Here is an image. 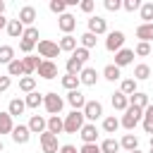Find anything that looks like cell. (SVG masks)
<instances>
[{
  "mask_svg": "<svg viewBox=\"0 0 153 153\" xmlns=\"http://www.w3.org/2000/svg\"><path fill=\"white\" fill-rule=\"evenodd\" d=\"M86 124L81 110H69L65 117H62V127H65V134H79L81 127Z\"/></svg>",
  "mask_w": 153,
  "mask_h": 153,
  "instance_id": "6da1fadb",
  "label": "cell"
},
{
  "mask_svg": "<svg viewBox=\"0 0 153 153\" xmlns=\"http://www.w3.org/2000/svg\"><path fill=\"white\" fill-rule=\"evenodd\" d=\"M141 117H143V110L129 105V108L122 112V117H120V127H124L127 131H134V129L141 124Z\"/></svg>",
  "mask_w": 153,
  "mask_h": 153,
  "instance_id": "7a4b0ae2",
  "label": "cell"
},
{
  "mask_svg": "<svg viewBox=\"0 0 153 153\" xmlns=\"http://www.w3.org/2000/svg\"><path fill=\"white\" fill-rule=\"evenodd\" d=\"M43 108H45L48 117H50V115H60L62 108H65V98L57 96L55 91H48V93H43Z\"/></svg>",
  "mask_w": 153,
  "mask_h": 153,
  "instance_id": "3957f363",
  "label": "cell"
},
{
  "mask_svg": "<svg viewBox=\"0 0 153 153\" xmlns=\"http://www.w3.org/2000/svg\"><path fill=\"white\" fill-rule=\"evenodd\" d=\"M36 48H38V57H41V60H53V62H55V57L60 55L57 41H50V38H41Z\"/></svg>",
  "mask_w": 153,
  "mask_h": 153,
  "instance_id": "277c9868",
  "label": "cell"
},
{
  "mask_svg": "<svg viewBox=\"0 0 153 153\" xmlns=\"http://www.w3.org/2000/svg\"><path fill=\"white\" fill-rule=\"evenodd\" d=\"M124 31H120V29H115V31H108L105 33V50L108 53H117V50H122L124 48Z\"/></svg>",
  "mask_w": 153,
  "mask_h": 153,
  "instance_id": "5b68a950",
  "label": "cell"
},
{
  "mask_svg": "<svg viewBox=\"0 0 153 153\" xmlns=\"http://www.w3.org/2000/svg\"><path fill=\"white\" fill-rule=\"evenodd\" d=\"M81 115H84L86 122L96 124V120L103 117V103H100V100H86V105L81 108Z\"/></svg>",
  "mask_w": 153,
  "mask_h": 153,
  "instance_id": "8992f818",
  "label": "cell"
},
{
  "mask_svg": "<svg viewBox=\"0 0 153 153\" xmlns=\"http://www.w3.org/2000/svg\"><path fill=\"white\" fill-rule=\"evenodd\" d=\"M86 24H88V33H93V36H103V33H108V22L100 17V14H91L88 19H86Z\"/></svg>",
  "mask_w": 153,
  "mask_h": 153,
  "instance_id": "52a82bcc",
  "label": "cell"
},
{
  "mask_svg": "<svg viewBox=\"0 0 153 153\" xmlns=\"http://www.w3.org/2000/svg\"><path fill=\"white\" fill-rule=\"evenodd\" d=\"M38 143H41V151H43V153H57V151H60V141H57V136L50 134V131H43V134L38 136Z\"/></svg>",
  "mask_w": 153,
  "mask_h": 153,
  "instance_id": "ba28073f",
  "label": "cell"
},
{
  "mask_svg": "<svg viewBox=\"0 0 153 153\" xmlns=\"http://www.w3.org/2000/svg\"><path fill=\"white\" fill-rule=\"evenodd\" d=\"M36 74H38L41 79H45V81L57 79V62H53V60H41V65H38Z\"/></svg>",
  "mask_w": 153,
  "mask_h": 153,
  "instance_id": "9c48e42d",
  "label": "cell"
},
{
  "mask_svg": "<svg viewBox=\"0 0 153 153\" xmlns=\"http://www.w3.org/2000/svg\"><path fill=\"white\" fill-rule=\"evenodd\" d=\"M17 19H19V22L24 24V29H26V26H33V24H36L38 12H36V7H33V5H24V7H19Z\"/></svg>",
  "mask_w": 153,
  "mask_h": 153,
  "instance_id": "30bf717a",
  "label": "cell"
},
{
  "mask_svg": "<svg viewBox=\"0 0 153 153\" xmlns=\"http://www.w3.org/2000/svg\"><path fill=\"white\" fill-rule=\"evenodd\" d=\"M57 29L62 31V36L72 33V31L76 29V17H74L72 12H65V14H60V17H57Z\"/></svg>",
  "mask_w": 153,
  "mask_h": 153,
  "instance_id": "8fae6325",
  "label": "cell"
},
{
  "mask_svg": "<svg viewBox=\"0 0 153 153\" xmlns=\"http://www.w3.org/2000/svg\"><path fill=\"white\" fill-rule=\"evenodd\" d=\"M26 127H29L31 134H38V136H41L43 131H48V117H43V115H31Z\"/></svg>",
  "mask_w": 153,
  "mask_h": 153,
  "instance_id": "7c38bea8",
  "label": "cell"
},
{
  "mask_svg": "<svg viewBox=\"0 0 153 153\" xmlns=\"http://www.w3.org/2000/svg\"><path fill=\"white\" fill-rule=\"evenodd\" d=\"M12 141L17 143V146H24V143H29V139H31V131H29V127L26 124H14V129H12Z\"/></svg>",
  "mask_w": 153,
  "mask_h": 153,
  "instance_id": "4fadbf2b",
  "label": "cell"
},
{
  "mask_svg": "<svg viewBox=\"0 0 153 153\" xmlns=\"http://www.w3.org/2000/svg\"><path fill=\"white\" fill-rule=\"evenodd\" d=\"M115 67H127V65H134V50L131 48H122V50H117L115 53V62H112Z\"/></svg>",
  "mask_w": 153,
  "mask_h": 153,
  "instance_id": "5bb4252c",
  "label": "cell"
},
{
  "mask_svg": "<svg viewBox=\"0 0 153 153\" xmlns=\"http://www.w3.org/2000/svg\"><path fill=\"white\" fill-rule=\"evenodd\" d=\"M98 79H100V74H98V69H96V67H84V69H81V74H79L81 86H96V84H98Z\"/></svg>",
  "mask_w": 153,
  "mask_h": 153,
  "instance_id": "9a60e30c",
  "label": "cell"
},
{
  "mask_svg": "<svg viewBox=\"0 0 153 153\" xmlns=\"http://www.w3.org/2000/svg\"><path fill=\"white\" fill-rule=\"evenodd\" d=\"M86 100H88V98H86L79 88H76V91H67V98H65V103H69L72 110H81V108L86 105Z\"/></svg>",
  "mask_w": 153,
  "mask_h": 153,
  "instance_id": "2e32d148",
  "label": "cell"
},
{
  "mask_svg": "<svg viewBox=\"0 0 153 153\" xmlns=\"http://www.w3.org/2000/svg\"><path fill=\"white\" fill-rule=\"evenodd\" d=\"M98 127L96 124H91V122H86L84 127H81V131H79V136H81V141L84 143H98Z\"/></svg>",
  "mask_w": 153,
  "mask_h": 153,
  "instance_id": "e0dca14e",
  "label": "cell"
},
{
  "mask_svg": "<svg viewBox=\"0 0 153 153\" xmlns=\"http://www.w3.org/2000/svg\"><path fill=\"white\" fill-rule=\"evenodd\" d=\"M57 45H60V53H74L76 48H79V38L76 36H72V33H67V36H62L60 41H57Z\"/></svg>",
  "mask_w": 153,
  "mask_h": 153,
  "instance_id": "ac0fdd59",
  "label": "cell"
},
{
  "mask_svg": "<svg viewBox=\"0 0 153 153\" xmlns=\"http://www.w3.org/2000/svg\"><path fill=\"white\" fill-rule=\"evenodd\" d=\"M22 65H24V76H31V74L38 69L41 57H38V55H24V57H22Z\"/></svg>",
  "mask_w": 153,
  "mask_h": 153,
  "instance_id": "d6986e66",
  "label": "cell"
},
{
  "mask_svg": "<svg viewBox=\"0 0 153 153\" xmlns=\"http://www.w3.org/2000/svg\"><path fill=\"white\" fill-rule=\"evenodd\" d=\"M100 76H103L105 81H122V69H120V67H115V65L110 62V65H105V67H103Z\"/></svg>",
  "mask_w": 153,
  "mask_h": 153,
  "instance_id": "ffe728a7",
  "label": "cell"
},
{
  "mask_svg": "<svg viewBox=\"0 0 153 153\" xmlns=\"http://www.w3.org/2000/svg\"><path fill=\"white\" fill-rule=\"evenodd\" d=\"M129 105H134V108H139V110H146V108L151 105V100H148V93H143V91H136V93H131V96H129Z\"/></svg>",
  "mask_w": 153,
  "mask_h": 153,
  "instance_id": "44dd1931",
  "label": "cell"
},
{
  "mask_svg": "<svg viewBox=\"0 0 153 153\" xmlns=\"http://www.w3.org/2000/svg\"><path fill=\"white\" fill-rule=\"evenodd\" d=\"M110 103H112V108H115L117 112H124V110L129 108V98H127L122 91H115V93L110 96Z\"/></svg>",
  "mask_w": 153,
  "mask_h": 153,
  "instance_id": "7402d4cb",
  "label": "cell"
},
{
  "mask_svg": "<svg viewBox=\"0 0 153 153\" xmlns=\"http://www.w3.org/2000/svg\"><path fill=\"white\" fill-rule=\"evenodd\" d=\"M136 38L141 43H153V22L151 24H139L136 26Z\"/></svg>",
  "mask_w": 153,
  "mask_h": 153,
  "instance_id": "603a6c76",
  "label": "cell"
},
{
  "mask_svg": "<svg viewBox=\"0 0 153 153\" xmlns=\"http://www.w3.org/2000/svg\"><path fill=\"white\" fill-rule=\"evenodd\" d=\"M5 31H7L10 38H22V33H24V24H22L19 19H7Z\"/></svg>",
  "mask_w": 153,
  "mask_h": 153,
  "instance_id": "cb8c5ba5",
  "label": "cell"
},
{
  "mask_svg": "<svg viewBox=\"0 0 153 153\" xmlns=\"http://www.w3.org/2000/svg\"><path fill=\"white\" fill-rule=\"evenodd\" d=\"M24 103H26V110H38V108L43 105V93L31 91V93L24 96Z\"/></svg>",
  "mask_w": 153,
  "mask_h": 153,
  "instance_id": "d4e9b609",
  "label": "cell"
},
{
  "mask_svg": "<svg viewBox=\"0 0 153 153\" xmlns=\"http://www.w3.org/2000/svg\"><path fill=\"white\" fill-rule=\"evenodd\" d=\"M7 112L12 115V120L19 117V115H24V112H26V103H24V98H12L10 105H7Z\"/></svg>",
  "mask_w": 153,
  "mask_h": 153,
  "instance_id": "484cf974",
  "label": "cell"
},
{
  "mask_svg": "<svg viewBox=\"0 0 153 153\" xmlns=\"http://www.w3.org/2000/svg\"><path fill=\"white\" fill-rule=\"evenodd\" d=\"M98 146H100V153H120V151H122V148H120V141H117L115 136L103 139Z\"/></svg>",
  "mask_w": 153,
  "mask_h": 153,
  "instance_id": "4316f807",
  "label": "cell"
},
{
  "mask_svg": "<svg viewBox=\"0 0 153 153\" xmlns=\"http://www.w3.org/2000/svg\"><path fill=\"white\" fill-rule=\"evenodd\" d=\"M134 81H146V79H151V67L146 65V62H139V65H134V76H131Z\"/></svg>",
  "mask_w": 153,
  "mask_h": 153,
  "instance_id": "83f0119b",
  "label": "cell"
},
{
  "mask_svg": "<svg viewBox=\"0 0 153 153\" xmlns=\"http://www.w3.org/2000/svg\"><path fill=\"white\" fill-rule=\"evenodd\" d=\"M48 131L55 134V136L65 134V127H62V117H60V115H50V117H48Z\"/></svg>",
  "mask_w": 153,
  "mask_h": 153,
  "instance_id": "f1b7e54d",
  "label": "cell"
},
{
  "mask_svg": "<svg viewBox=\"0 0 153 153\" xmlns=\"http://www.w3.org/2000/svg\"><path fill=\"white\" fill-rule=\"evenodd\" d=\"M120 148H124L127 153H129V151H136V148H139V136H136V134H124V136L120 139Z\"/></svg>",
  "mask_w": 153,
  "mask_h": 153,
  "instance_id": "f546056e",
  "label": "cell"
},
{
  "mask_svg": "<svg viewBox=\"0 0 153 153\" xmlns=\"http://www.w3.org/2000/svg\"><path fill=\"white\" fill-rule=\"evenodd\" d=\"M12 129H14V120L7 110H2L0 112V134H12Z\"/></svg>",
  "mask_w": 153,
  "mask_h": 153,
  "instance_id": "4dcf8cb0",
  "label": "cell"
},
{
  "mask_svg": "<svg viewBox=\"0 0 153 153\" xmlns=\"http://www.w3.org/2000/svg\"><path fill=\"white\" fill-rule=\"evenodd\" d=\"M141 127H143V131L146 134H151L153 136V103L143 110V117H141Z\"/></svg>",
  "mask_w": 153,
  "mask_h": 153,
  "instance_id": "1f68e13d",
  "label": "cell"
},
{
  "mask_svg": "<svg viewBox=\"0 0 153 153\" xmlns=\"http://www.w3.org/2000/svg\"><path fill=\"white\" fill-rule=\"evenodd\" d=\"M7 76L12 79V76H24V65H22V57H14L10 65H7Z\"/></svg>",
  "mask_w": 153,
  "mask_h": 153,
  "instance_id": "d6a6232c",
  "label": "cell"
},
{
  "mask_svg": "<svg viewBox=\"0 0 153 153\" xmlns=\"http://www.w3.org/2000/svg\"><path fill=\"white\" fill-rule=\"evenodd\" d=\"M120 91L129 98L131 93H136V91H139V81H134L131 76H127V79H122V81H120Z\"/></svg>",
  "mask_w": 153,
  "mask_h": 153,
  "instance_id": "836d02e7",
  "label": "cell"
},
{
  "mask_svg": "<svg viewBox=\"0 0 153 153\" xmlns=\"http://www.w3.org/2000/svg\"><path fill=\"white\" fill-rule=\"evenodd\" d=\"M117 129H120V117L105 115V117H103V131H105V134H115Z\"/></svg>",
  "mask_w": 153,
  "mask_h": 153,
  "instance_id": "e575fe53",
  "label": "cell"
},
{
  "mask_svg": "<svg viewBox=\"0 0 153 153\" xmlns=\"http://www.w3.org/2000/svg\"><path fill=\"white\" fill-rule=\"evenodd\" d=\"M84 67H86V65H81V62H79V60L74 57V55H69V57H67V65H65V69H67V74H74V76H79Z\"/></svg>",
  "mask_w": 153,
  "mask_h": 153,
  "instance_id": "d590c367",
  "label": "cell"
},
{
  "mask_svg": "<svg viewBox=\"0 0 153 153\" xmlns=\"http://www.w3.org/2000/svg\"><path fill=\"white\" fill-rule=\"evenodd\" d=\"M60 84H62V88H67V91H76V88L81 86L79 76H74V74H65V76L60 79Z\"/></svg>",
  "mask_w": 153,
  "mask_h": 153,
  "instance_id": "8d00e7d4",
  "label": "cell"
},
{
  "mask_svg": "<svg viewBox=\"0 0 153 153\" xmlns=\"http://www.w3.org/2000/svg\"><path fill=\"white\" fill-rule=\"evenodd\" d=\"M139 14H141V24H151L153 22V2H141Z\"/></svg>",
  "mask_w": 153,
  "mask_h": 153,
  "instance_id": "74e56055",
  "label": "cell"
},
{
  "mask_svg": "<svg viewBox=\"0 0 153 153\" xmlns=\"http://www.w3.org/2000/svg\"><path fill=\"white\" fill-rule=\"evenodd\" d=\"M96 43H98V36H93V33H88V31H84V33L79 36V45L86 48V50L96 48Z\"/></svg>",
  "mask_w": 153,
  "mask_h": 153,
  "instance_id": "f35d334b",
  "label": "cell"
},
{
  "mask_svg": "<svg viewBox=\"0 0 153 153\" xmlns=\"http://www.w3.org/2000/svg\"><path fill=\"white\" fill-rule=\"evenodd\" d=\"M19 91H22V93L36 91V76H22V79H19Z\"/></svg>",
  "mask_w": 153,
  "mask_h": 153,
  "instance_id": "ab89813d",
  "label": "cell"
},
{
  "mask_svg": "<svg viewBox=\"0 0 153 153\" xmlns=\"http://www.w3.org/2000/svg\"><path fill=\"white\" fill-rule=\"evenodd\" d=\"M14 60V48L12 45H0V65H10Z\"/></svg>",
  "mask_w": 153,
  "mask_h": 153,
  "instance_id": "60d3db41",
  "label": "cell"
},
{
  "mask_svg": "<svg viewBox=\"0 0 153 153\" xmlns=\"http://www.w3.org/2000/svg\"><path fill=\"white\" fill-rule=\"evenodd\" d=\"M48 10H50L53 14L60 17V14L67 12V2H65V0H50V2H48Z\"/></svg>",
  "mask_w": 153,
  "mask_h": 153,
  "instance_id": "b9f144b4",
  "label": "cell"
},
{
  "mask_svg": "<svg viewBox=\"0 0 153 153\" xmlns=\"http://www.w3.org/2000/svg\"><path fill=\"white\" fill-rule=\"evenodd\" d=\"M22 38L29 41V43H36V45H38V29H36V26H26L24 33H22Z\"/></svg>",
  "mask_w": 153,
  "mask_h": 153,
  "instance_id": "7bdbcfd3",
  "label": "cell"
},
{
  "mask_svg": "<svg viewBox=\"0 0 153 153\" xmlns=\"http://www.w3.org/2000/svg\"><path fill=\"white\" fill-rule=\"evenodd\" d=\"M131 50H134L136 57H148V55H151V43H141V41H139Z\"/></svg>",
  "mask_w": 153,
  "mask_h": 153,
  "instance_id": "ee69618b",
  "label": "cell"
},
{
  "mask_svg": "<svg viewBox=\"0 0 153 153\" xmlns=\"http://www.w3.org/2000/svg\"><path fill=\"white\" fill-rule=\"evenodd\" d=\"M72 55H74V57H76V60H79L81 65H86V62L91 60V50H86V48H81V45H79V48H76V50L72 53Z\"/></svg>",
  "mask_w": 153,
  "mask_h": 153,
  "instance_id": "f6af8a7d",
  "label": "cell"
},
{
  "mask_svg": "<svg viewBox=\"0 0 153 153\" xmlns=\"http://www.w3.org/2000/svg\"><path fill=\"white\" fill-rule=\"evenodd\" d=\"M141 7V0H122V10L124 12H136Z\"/></svg>",
  "mask_w": 153,
  "mask_h": 153,
  "instance_id": "bcb514c9",
  "label": "cell"
},
{
  "mask_svg": "<svg viewBox=\"0 0 153 153\" xmlns=\"http://www.w3.org/2000/svg\"><path fill=\"white\" fill-rule=\"evenodd\" d=\"M33 48H36V43H29V41L19 38V50H22L24 55H33Z\"/></svg>",
  "mask_w": 153,
  "mask_h": 153,
  "instance_id": "7dc6e473",
  "label": "cell"
},
{
  "mask_svg": "<svg viewBox=\"0 0 153 153\" xmlns=\"http://www.w3.org/2000/svg\"><path fill=\"white\" fill-rule=\"evenodd\" d=\"M103 7H105L108 12H117V10H122V0H105Z\"/></svg>",
  "mask_w": 153,
  "mask_h": 153,
  "instance_id": "c3c4849f",
  "label": "cell"
},
{
  "mask_svg": "<svg viewBox=\"0 0 153 153\" xmlns=\"http://www.w3.org/2000/svg\"><path fill=\"white\" fill-rule=\"evenodd\" d=\"M79 10L86 12V14H91V12L96 10V2H93V0H81V2H79Z\"/></svg>",
  "mask_w": 153,
  "mask_h": 153,
  "instance_id": "681fc988",
  "label": "cell"
},
{
  "mask_svg": "<svg viewBox=\"0 0 153 153\" xmlns=\"http://www.w3.org/2000/svg\"><path fill=\"white\" fill-rule=\"evenodd\" d=\"M79 153H100V146L98 143H81Z\"/></svg>",
  "mask_w": 153,
  "mask_h": 153,
  "instance_id": "f907efd6",
  "label": "cell"
},
{
  "mask_svg": "<svg viewBox=\"0 0 153 153\" xmlns=\"http://www.w3.org/2000/svg\"><path fill=\"white\" fill-rule=\"evenodd\" d=\"M57 153H79V148L72 146V143H60V151Z\"/></svg>",
  "mask_w": 153,
  "mask_h": 153,
  "instance_id": "816d5d0a",
  "label": "cell"
},
{
  "mask_svg": "<svg viewBox=\"0 0 153 153\" xmlns=\"http://www.w3.org/2000/svg\"><path fill=\"white\" fill-rule=\"evenodd\" d=\"M10 86H12V79H10L7 74H5V76H0V93H2V91H7Z\"/></svg>",
  "mask_w": 153,
  "mask_h": 153,
  "instance_id": "f5cc1de1",
  "label": "cell"
},
{
  "mask_svg": "<svg viewBox=\"0 0 153 153\" xmlns=\"http://www.w3.org/2000/svg\"><path fill=\"white\" fill-rule=\"evenodd\" d=\"M5 10H7V5H5V0H0V17H5Z\"/></svg>",
  "mask_w": 153,
  "mask_h": 153,
  "instance_id": "db71d44e",
  "label": "cell"
},
{
  "mask_svg": "<svg viewBox=\"0 0 153 153\" xmlns=\"http://www.w3.org/2000/svg\"><path fill=\"white\" fill-rule=\"evenodd\" d=\"M5 26H7V17H0V31H2Z\"/></svg>",
  "mask_w": 153,
  "mask_h": 153,
  "instance_id": "11a10c76",
  "label": "cell"
},
{
  "mask_svg": "<svg viewBox=\"0 0 153 153\" xmlns=\"http://www.w3.org/2000/svg\"><path fill=\"white\" fill-rule=\"evenodd\" d=\"M129 153H143V151H139V148H136V151H129Z\"/></svg>",
  "mask_w": 153,
  "mask_h": 153,
  "instance_id": "9f6ffc18",
  "label": "cell"
},
{
  "mask_svg": "<svg viewBox=\"0 0 153 153\" xmlns=\"http://www.w3.org/2000/svg\"><path fill=\"white\" fill-rule=\"evenodd\" d=\"M2 148H5V146H2V141H0V153H2Z\"/></svg>",
  "mask_w": 153,
  "mask_h": 153,
  "instance_id": "6f0895ef",
  "label": "cell"
},
{
  "mask_svg": "<svg viewBox=\"0 0 153 153\" xmlns=\"http://www.w3.org/2000/svg\"><path fill=\"white\" fill-rule=\"evenodd\" d=\"M148 153H153V146H151V148H148Z\"/></svg>",
  "mask_w": 153,
  "mask_h": 153,
  "instance_id": "680465c9",
  "label": "cell"
},
{
  "mask_svg": "<svg viewBox=\"0 0 153 153\" xmlns=\"http://www.w3.org/2000/svg\"><path fill=\"white\" fill-rule=\"evenodd\" d=\"M151 146H153V136H151Z\"/></svg>",
  "mask_w": 153,
  "mask_h": 153,
  "instance_id": "91938a15",
  "label": "cell"
},
{
  "mask_svg": "<svg viewBox=\"0 0 153 153\" xmlns=\"http://www.w3.org/2000/svg\"><path fill=\"white\" fill-rule=\"evenodd\" d=\"M151 53H153V43H151Z\"/></svg>",
  "mask_w": 153,
  "mask_h": 153,
  "instance_id": "94428289",
  "label": "cell"
}]
</instances>
